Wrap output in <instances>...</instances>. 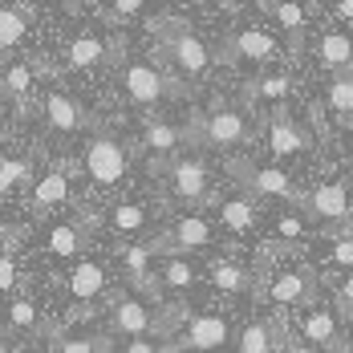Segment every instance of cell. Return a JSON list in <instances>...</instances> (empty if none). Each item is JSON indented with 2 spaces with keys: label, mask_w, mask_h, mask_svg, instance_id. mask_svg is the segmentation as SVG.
<instances>
[{
  "label": "cell",
  "mask_w": 353,
  "mask_h": 353,
  "mask_svg": "<svg viewBox=\"0 0 353 353\" xmlns=\"http://www.w3.org/2000/svg\"><path fill=\"white\" fill-rule=\"evenodd\" d=\"M228 337H232L228 317H219V313H195V317H187L179 325L175 350L179 353H215L228 345Z\"/></svg>",
  "instance_id": "1"
},
{
  "label": "cell",
  "mask_w": 353,
  "mask_h": 353,
  "mask_svg": "<svg viewBox=\"0 0 353 353\" xmlns=\"http://www.w3.org/2000/svg\"><path fill=\"white\" fill-rule=\"evenodd\" d=\"M126 167H130L126 146L114 139V134H94V139L85 142V175L94 179L98 187L122 183L126 179Z\"/></svg>",
  "instance_id": "2"
},
{
  "label": "cell",
  "mask_w": 353,
  "mask_h": 353,
  "mask_svg": "<svg viewBox=\"0 0 353 353\" xmlns=\"http://www.w3.org/2000/svg\"><path fill=\"white\" fill-rule=\"evenodd\" d=\"M110 333L114 337H126V341H142L150 333L163 337V325H159V313L142 301V296H118L114 309H110Z\"/></svg>",
  "instance_id": "3"
},
{
  "label": "cell",
  "mask_w": 353,
  "mask_h": 353,
  "mask_svg": "<svg viewBox=\"0 0 353 353\" xmlns=\"http://www.w3.org/2000/svg\"><path fill=\"white\" fill-rule=\"evenodd\" d=\"M232 175L248 187L252 199H288V203H301L305 208V199L296 195L292 179L284 175V171H276V167H252L244 159H232Z\"/></svg>",
  "instance_id": "4"
},
{
  "label": "cell",
  "mask_w": 353,
  "mask_h": 353,
  "mask_svg": "<svg viewBox=\"0 0 353 353\" xmlns=\"http://www.w3.org/2000/svg\"><path fill=\"white\" fill-rule=\"evenodd\" d=\"M163 49H167V57L175 61L179 73H187V77H203L208 65H212V49H208V41L199 33H191L187 25H171V33L163 37Z\"/></svg>",
  "instance_id": "5"
},
{
  "label": "cell",
  "mask_w": 353,
  "mask_h": 353,
  "mask_svg": "<svg viewBox=\"0 0 353 353\" xmlns=\"http://www.w3.org/2000/svg\"><path fill=\"white\" fill-rule=\"evenodd\" d=\"M195 142H208V146H219V150H228V146H244L252 142V126H248V118L240 110H212L203 122H195Z\"/></svg>",
  "instance_id": "6"
},
{
  "label": "cell",
  "mask_w": 353,
  "mask_h": 353,
  "mask_svg": "<svg viewBox=\"0 0 353 353\" xmlns=\"http://www.w3.org/2000/svg\"><path fill=\"white\" fill-rule=\"evenodd\" d=\"M122 90H126V98L134 106H159L167 98V77L150 61H130L122 70Z\"/></svg>",
  "instance_id": "7"
},
{
  "label": "cell",
  "mask_w": 353,
  "mask_h": 353,
  "mask_svg": "<svg viewBox=\"0 0 353 353\" xmlns=\"http://www.w3.org/2000/svg\"><path fill=\"white\" fill-rule=\"evenodd\" d=\"M317 296V276L313 268H281L268 284V301L272 305H309Z\"/></svg>",
  "instance_id": "8"
},
{
  "label": "cell",
  "mask_w": 353,
  "mask_h": 353,
  "mask_svg": "<svg viewBox=\"0 0 353 353\" xmlns=\"http://www.w3.org/2000/svg\"><path fill=\"white\" fill-rule=\"evenodd\" d=\"M212 244V223L203 219V215H183L175 228L163 236V240H154V256H167V252H195V248H208Z\"/></svg>",
  "instance_id": "9"
},
{
  "label": "cell",
  "mask_w": 353,
  "mask_h": 353,
  "mask_svg": "<svg viewBox=\"0 0 353 353\" xmlns=\"http://www.w3.org/2000/svg\"><path fill=\"white\" fill-rule=\"evenodd\" d=\"M301 333H305V345H313V350L345 353V341H341V325H337V313H329L325 305H313V309L301 317Z\"/></svg>",
  "instance_id": "10"
},
{
  "label": "cell",
  "mask_w": 353,
  "mask_h": 353,
  "mask_svg": "<svg viewBox=\"0 0 353 353\" xmlns=\"http://www.w3.org/2000/svg\"><path fill=\"white\" fill-rule=\"evenodd\" d=\"M171 187H175L179 199L195 203L208 195V163L199 154H187V159H175L171 163Z\"/></svg>",
  "instance_id": "11"
},
{
  "label": "cell",
  "mask_w": 353,
  "mask_h": 353,
  "mask_svg": "<svg viewBox=\"0 0 353 353\" xmlns=\"http://www.w3.org/2000/svg\"><path fill=\"white\" fill-rule=\"evenodd\" d=\"M305 212H313L317 219H329V223H345L353 215L350 191H345L341 183H321L317 191L305 199Z\"/></svg>",
  "instance_id": "12"
},
{
  "label": "cell",
  "mask_w": 353,
  "mask_h": 353,
  "mask_svg": "<svg viewBox=\"0 0 353 353\" xmlns=\"http://www.w3.org/2000/svg\"><path fill=\"white\" fill-rule=\"evenodd\" d=\"M268 146H272V154L288 159V154L309 150L313 139H309V130H305V126H296L284 110H276V114H272V126H268Z\"/></svg>",
  "instance_id": "13"
},
{
  "label": "cell",
  "mask_w": 353,
  "mask_h": 353,
  "mask_svg": "<svg viewBox=\"0 0 353 353\" xmlns=\"http://www.w3.org/2000/svg\"><path fill=\"white\" fill-rule=\"evenodd\" d=\"M29 203H33V212H49V208L70 203V171H65V167H49V171L33 183Z\"/></svg>",
  "instance_id": "14"
},
{
  "label": "cell",
  "mask_w": 353,
  "mask_h": 353,
  "mask_svg": "<svg viewBox=\"0 0 353 353\" xmlns=\"http://www.w3.org/2000/svg\"><path fill=\"white\" fill-rule=\"evenodd\" d=\"M65 292H70L77 305L98 301V296L106 292V268H102L98 260H81V264L70 272V281H65Z\"/></svg>",
  "instance_id": "15"
},
{
  "label": "cell",
  "mask_w": 353,
  "mask_h": 353,
  "mask_svg": "<svg viewBox=\"0 0 353 353\" xmlns=\"http://www.w3.org/2000/svg\"><path fill=\"white\" fill-rule=\"evenodd\" d=\"M45 118H49V126H53L57 134H77V130L85 126L81 106L73 102L70 94H61V90H53V94L45 98Z\"/></svg>",
  "instance_id": "16"
},
{
  "label": "cell",
  "mask_w": 353,
  "mask_h": 353,
  "mask_svg": "<svg viewBox=\"0 0 353 353\" xmlns=\"http://www.w3.org/2000/svg\"><path fill=\"white\" fill-rule=\"evenodd\" d=\"M102 61H106V41L98 33H77L65 45V65L70 70H94Z\"/></svg>",
  "instance_id": "17"
},
{
  "label": "cell",
  "mask_w": 353,
  "mask_h": 353,
  "mask_svg": "<svg viewBox=\"0 0 353 353\" xmlns=\"http://www.w3.org/2000/svg\"><path fill=\"white\" fill-rule=\"evenodd\" d=\"M0 90L4 98H12L21 114H29V98H33V65L29 61H12L8 70L0 73Z\"/></svg>",
  "instance_id": "18"
},
{
  "label": "cell",
  "mask_w": 353,
  "mask_h": 353,
  "mask_svg": "<svg viewBox=\"0 0 353 353\" xmlns=\"http://www.w3.org/2000/svg\"><path fill=\"white\" fill-rule=\"evenodd\" d=\"M118 256H122V268H126V276L134 284H142L146 292H159V284L150 276V260H154V248L150 244H126L118 248Z\"/></svg>",
  "instance_id": "19"
},
{
  "label": "cell",
  "mask_w": 353,
  "mask_h": 353,
  "mask_svg": "<svg viewBox=\"0 0 353 353\" xmlns=\"http://www.w3.org/2000/svg\"><path fill=\"white\" fill-rule=\"evenodd\" d=\"M146 223H150V212H146V203H134V199H122V203H114V212H110V228H114L118 236H126V240L142 236Z\"/></svg>",
  "instance_id": "20"
},
{
  "label": "cell",
  "mask_w": 353,
  "mask_h": 353,
  "mask_svg": "<svg viewBox=\"0 0 353 353\" xmlns=\"http://www.w3.org/2000/svg\"><path fill=\"white\" fill-rule=\"evenodd\" d=\"M29 179H33V159H29V154H4V159H0V195L25 191Z\"/></svg>",
  "instance_id": "21"
},
{
  "label": "cell",
  "mask_w": 353,
  "mask_h": 353,
  "mask_svg": "<svg viewBox=\"0 0 353 353\" xmlns=\"http://www.w3.org/2000/svg\"><path fill=\"white\" fill-rule=\"evenodd\" d=\"M288 90H292L288 73H260V77H252L244 85V98L248 102H284Z\"/></svg>",
  "instance_id": "22"
},
{
  "label": "cell",
  "mask_w": 353,
  "mask_h": 353,
  "mask_svg": "<svg viewBox=\"0 0 353 353\" xmlns=\"http://www.w3.org/2000/svg\"><path fill=\"white\" fill-rule=\"evenodd\" d=\"M33 21V4H4L0 8V49H12Z\"/></svg>",
  "instance_id": "23"
},
{
  "label": "cell",
  "mask_w": 353,
  "mask_h": 353,
  "mask_svg": "<svg viewBox=\"0 0 353 353\" xmlns=\"http://www.w3.org/2000/svg\"><path fill=\"white\" fill-rule=\"evenodd\" d=\"M208 281L219 292H248L252 288V272H248L244 264H236V260H215L212 268H208Z\"/></svg>",
  "instance_id": "24"
},
{
  "label": "cell",
  "mask_w": 353,
  "mask_h": 353,
  "mask_svg": "<svg viewBox=\"0 0 353 353\" xmlns=\"http://www.w3.org/2000/svg\"><path fill=\"white\" fill-rule=\"evenodd\" d=\"M281 350V333L272 321H252L240 333V353H276Z\"/></svg>",
  "instance_id": "25"
},
{
  "label": "cell",
  "mask_w": 353,
  "mask_h": 353,
  "mask_svg": "<svg viewBox=\"0 0 353 353\" xmlns=\"http://www.w3.org/2000/svg\"><path fill=\"white\" fill-rule=\"evenodd\" d=\"M232 49H236V57H248V61H268L276 53V41H272V33H264V29H244V33L232 41Z\"/></svg>",
  "instance_id": "26"
},
{
  "label": "cell",
  "mask_w": 353,
  "mask_h": 353,
  "mask_svg": "<svg viewBox=\"0 0 353 353\" xmlns=\"http://www.w3.org/2000/svg\"><path fill=\"white\" fill-rule=\"evenodd\" d=\"M37 325H41L37 301H29V296H12V301L4 305V329H8V333H33Z\"/></svg>",
  "instance_id": "27"
},
{
  "label": "cell",
  "mask_w": 353,
  "mask_h": 353,
  "mask_svg": "<svg viewBox=\"0 0 353 353\" xmlns=\"http://www.w3.org/2000/svg\"><path fill=\"white\" fill-rule=\"evenodd\" d=\"M199 281V272L187 264V260H179V256H163V264H159V284L163 288H171V292H187V288H195Z\"/></svg>",
  "instance_id": "28"
},
{
  "label": "cell",
  "mask_w": 353,
  "mask_h": 353,
  "mask_svg": "<svg viewBox=\"0 0 353 353\" xmlns=\"http://www.w3.org/2000/svg\"><path fill=\"white\" fill-rule=\"evenodd\" d=\"M321 61H325L329 70H353V37L325 33L321 37Z\"/></svg>",
  "instance_id": "29"
},
{
  "label": "cell",
  "mask_w": 353,
  "mask_h": 353,
  "mask_svg": "<svg viewBox=\"0 0 353 353\" xmlns=\"http://www.w3.org/2000/svg\"><path fill=\"white\" fill-rule=\"evenodd\" d=\"M81 248H85V232H81L77 223H57V228H49V252H53V256L70 260Z\"/></svg>",
  "instance_id": "30"
},
{
  "label": "cell",
  "mask_w": 353,
  "mask_h": 353,
  "mask_svg": "<svg viewBox=\"0 0 353 353\" xmlns=\"http://www.w3.org/2000/svg\"><path fill=\"white\" fill-rule=\"evenodd\" d=\"M219 219H223V228H232V232H248V228L256 223V199H252V195L228 199V203L219 208Z\"/></svg>",
  "instance_id": "31"
},
{
  "label": "cell",
  "mask_w": 353,
  "mask_h": 353,
  "mask_svg": "<svg viewBox=\"0 0 353 353\" xmlns=\"http://www.w3.org/2000/svg\"><path fill=\"white\" fill-rule=\"evenodd\" d=\"M325 102H329V110H333V114L350 118V114H353V73H337V77L329 81Z\"/></svg>",
  "instance_id": "32"
},
{
  "label": "cell",
  "mask_w": 353,
  "mask_h": 353,
  "mask_svg": "<svg viewBox=\"0 0 353 353\" xmlns=\"http://www.w3.org/2000/svg\"><path fill=\"white\" fill-rule=\"evenodd\" d=\"M142 139H146V146H150L154 154H171L179 142H183V130H179V126H171V122H150Z\"/></svg>",
  "instance_id": "33"
},
{
  "label": "cell",
  "mask_w": 353,
  "mask_h": 353,
  "mask_svg": "<svg viewBox=\"0 0 353 353\" xmlns=\"http://www.w3.org/2000/svg\"><path fill=\"white\" fill-rule=\"evenodd\" d=\"M329 268H345L353 272V228L329 236Z\"/></svg>",
  "instance_id": "34"
},
{
  "label": "cell",
  "mask_w": 353,
  "mask_h": 353,
  "mask_svg": "<svg viewBox=\"0 0 353 353\" xmlns=\"http://www.w3.org/2000/svg\"><path fill=\"white\" fill-rule=\"evenodd\" d=\"M57 353H110V341L102 333H73L57 345Z\"/></svg>",
  "instance_id": "35"
},
{
  "label": "cell",
  "mask_w": 353,
  "mask_h": 353,
  "mask_svg": "<svg viewBox=\"0 0 353 353\" xmlns=\"http://www.w3.org/2000/svg\"><path fill=\"white\" fill-rule=\"evenodd\" d=\"M268 8H272V17L281 21L284 29L296 37V49H301V33H305V8H301V4H288V0H284V4H268Z\"/></svg>",
  "instance_id": "36"
},
{
  "label": "cell",
  "mask_w": 353,
  "mask_h": 353,
  "mask_svg": "<svg viewBox=\"0 0 353 353\" xmlns=\"http://www.w3.org/2000/svg\"><path fill=\"white\" fill-rule=\"evenodd\" d=\"M17 281H21V272H17V260L0 252V296H4V292H12V288H17Z\"/></svg>",
  "instance_id": "37"
},
{
  "label": "cell",
  "mask_w": 353,
  "mask_h": 353,
  "mask_svg": "<svg viewBox=\"0 0 353 353\" xmlns=\"http://www.w3.org/2000/svg\"><path fill=\"white\" fill-rule=\"evenodd\" d=\"M118 353H179V350H167V345H159V341H150V337H142V341H126Z\"/></svg>",
  "instance_id": "38"
},
{
  "label": "cell",
  "mask_w": 353,
  "mask_h": 353,
  "mask_svg": "<svg viewBox=\"0 0 353 353\" xmlns=\"http://www.w3.org/2000/svg\"><path fill=\"white\" fill-rule=\"evenodd\" d=\"M276 232H281L284 240H296V236H301L305 228H301V219H296V215H281V223H276Z\"/></svg>",
  "instance_id": "39"
},
{
  "label": "cell",
  "mask_w": 353,
  "mask_h": 353,
  "mask_svg": "<svg viewBox=\"0 0 353 353\" xmlns=\"http://www.w3.org/2000/svg\"><path fill=\"white\" fill-rule=\"evenodd\" d=\"M110 8H114V17H139L146 4H142V0H114Z\"/></svg>",
  "instance_id": "40"
},
{
  "label": "cell",
  "mask_w": 353,
  "mask_h": 353,
  "mask_svg": "<svg viewBox=\"0 0 353 353\" xmlns=\"http://www.w3.org/2000/svg\"><path fill=\"white\" fill-rule=\"evenodd\" d=\"M276 353H321V350H313V345H305V341H284Z\"/></svg>",
  "instance_id": "41"
},
{
  "label": "cell",
  "mask_w": 353,
  "mask_h": 353,
  "mask_svg": "<svg viewBox=\"0 0 353 353\" xmlns=\"http://www.w3.org/2000/svg\"><path fill=\"white\" fill-rule=\"evenodd\" d=\"M333 12H337L341 21H353V0H341V4H333Z\"/></svg>",
  "instance_id": "42"
},
{
  "label": "cell",
  "mask_w": 353,
  "mask_h": 353,
  "mask_svg": "<svg viewBox=\"0 0 353 353\" xmlns=\"http://www.w3.org/2000/svg\"><path fill=\"white\" fill-rule=\"evenodd\" d=\"M337 296H341L345 305H353V272L345 276V284H341V292H337Z\"/></svg>",
  "instance_id": "43"
},
{
  "label": "cell",
  "mask_w": 353,
  "mask_h": 353,
  "mask_svg": "<svg viewBox=\"0 0 353 353\" xmlns=\"http://www.w3.org/2000/svg\"><path fill=\"white\" fill-rule=\"evenodd\" d=\"M0 110H4V90H0Z\"/></svg>",
  "instance_id": "44"
}]
</instances>
